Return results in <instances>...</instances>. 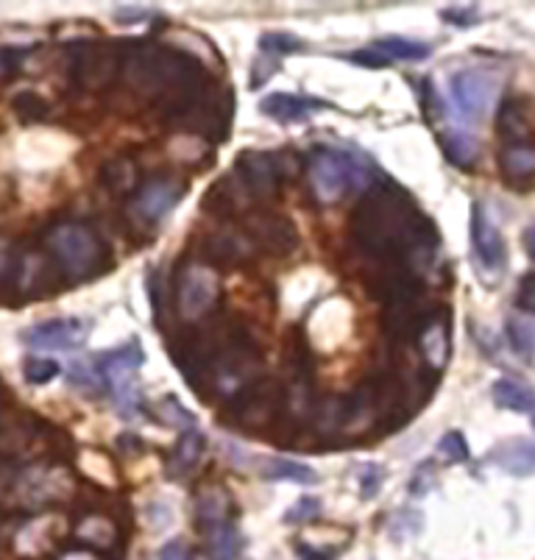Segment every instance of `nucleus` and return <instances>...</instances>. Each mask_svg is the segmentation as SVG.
I'll list each match as a JSON object with an SVG mask.
<instances>
[{
	"mask_svg": "<svg viewBox=\"0 0 535 560\" xmlns=\"http://www.w3.org/2000/svg\"><path fill=\"white\" fill-rule=\"evenodd\" d=\"M530 131H533V126H530L527 109H524L522 101H504L502 109H499V135L508 140V145H522Z\"/></svg>",
	"mask_w": 535,
	"mask_h": 560,
	"instance_id": "nucleus-20",
	"label": "nucleus"
},
{
	"mask_svg": "<svg viewBox=\"0 0 535 560\" xmlns=\"http://www.w3.org/2000/svg\"><path fill=\"white\" fill-rule=\"evenodd\" d=\"M508 338H511L513 351H516L519 358L524 360H533L535 354V329L527 318L522 315H513L508 318Z\"/></svg>",
	"mask_w": 535,
	"mask_h": 560,
	"instance_id": "nucleus-28",
	"label": "nucleus"
},
{
	"mask_svg": "<svg viewBox=\"0 0 535 560\" xmlns=\"http://www.w3.org/2000/svg\"><path fill=\"white\" fill-rule=\"evenodd\" d=\"M182 198V185L176 182H167V179H156V182H148L135 198V212L148 223H156L173 210Z\"/></svg>",
	"mask_w": 535,
	"mask_h": 560,
	"instance_id": "nucleus-12",
	"label": "nucleus"
},
{
	"mask_svg": "<svg viewBox=\"0 0 535 560\" xmlns=\"http://www.w3.org/2000/svg\"><path fill=\"white\" fill-rule=\"evenodd\" d=\"M302 48H304L302 39L290 37V34H265V37L259 39V54L271 56V59H277V62H282L284 56L299 54Z\"/></svg>",
	"mask_w": 535,
	"mask_h": 560,
	"instance_id": "nucleus-29",
	"label": "nucleus"
},
{
	"mask_svg": "<svg viewBox=\"0 0 535 560\" xmlns=\"http://www.w3.org/2000/svg\"><path fill=\"white\" fill-rule=\"evenodd\" d=\"M59 560H101V558L95 552H90V549H73V552L62 555Z\"/></svg>",
	"mask_w": 535,
	"mask_h": 560,
	"instance_id": "nucleus-42",
	"label": "nucleus"
},
{
	"mask_svg": "<svg viewBox=\"0 0 535 560\" xmlns=\"http://www.w3.org/2000/svg\"><path fill=\"white\" fill-rule=\"evenodd\" d=\"M491 396L497 401V407H502V410L524 412V416H533L535 412V390L522 380L504 376V380L493 382Z\"/></svg>",
	"mask_w": 535,
	"mask_h": 560,
	"instance_id": "nucleus-18",
	"label": "nucleus"
},
{
	"mask_svg": "<svg viewBox=\"0 0 535 560\" xmlns=\"http://www.w3.org/2000/svg\"><path fill=\"white\" fill-rule=\"evenodd\" d=\"M432 486H435V463L432 460L419 463L410 477V493L412 497H427Z\"/></svg>",
	"mask_w": 535,
	"mask_h": 560,
	"instance_id": "nucleus-35",
	"label": "nucleus"
},
{
	"mask_svg": "<svg viewBox=\"0 0 535 560\" xmlns=\"http://www.w3.org/2000/svg\"><path fill=\"white\" fill-rule=\"evenodd\" d=\"M441 145L446 160L457 167H472L477 162V156H480V142H477V137L463 129L443 131Z\"/></svg>",
	"mask_w": 535,
	"mask_h": 560,
	"instance_id": "nucleus-21",
	"label": "nucleus"
},
{
	"mask_svg": "<svg viewBox=\"0 0 535 560\" xmlns=\"http://www.w3.org/2000/svg\"><path fill=\"white\" fill-rule=\"evenodd\" d=\"M12 106H14V112L20 115V120H43L50 109L48 101L37 93H20L18 98H14Z\"/></svg>",
	"mask_w": 535,
	"mask_h": 560,
	"instance_id": "nucleus-32",
	"label": "nucleus"
},
{
	"mask_svg": "<svg viewBox=\"0 0 535 560\" xmlns=\"http://www.w3.org/2000/svg\"><path fill=\"white\" fill-rule=\"evenodd\" d=\"M363 171L344 151H321L310 165V182L321 203H338L351 185H357Z\"/></svg>",
	"mask_w": 535,
	"mask_h": 560,
	"instance_id": "nucleus-4",
	"label": "nucleus"
},
{
	"mask_svg": "<svg viewBox=\"0 0 535 560\" xmlns=\"http://www.w3.org/2000/svg\"><path fill=\"white\" fill-rule=\"evenodd\" d=\"M321 511H324L321 499L302 497L293 508H288V513H284V524H290V527H293V524H310L321 516Z\"/></svg>",
	"mask_w": 535,
	"mask_h": 560,
	"instance_id": "nucleus-33",
	"label": "nucleus"
},
{
	"mask_svg": "<svg viewBox=\"0 0 535 560\" xmlns=\"http://www.w3.org/2000/svg\"><path fill=\"white\" fill-rule=\"evenodd\" d=\"M160 560H193V555L185 541H167L165 547L160 549Z\"/></svg>",
	"mask_w": 535,
	"mask_h": 560,
	"instance_id": "nucleus-39",
	"label": "nucleus"
},
{
	"mask_svg": "<svg viewBox=\"0 0 535 560\" xmlns=\"http://www.w3.org/2000/svg\"><path fill=\"white\" fill-rule=\"evenodd\" d=\"M75 536H79V541H84L86 547L112 549V547H115L117 529H115V524L109 522V518L86 516L84 522L79 524V529H75Z\"/></svg>",
	"mask_w": 535,
	"mask_h": 560,
	"instance_id": "nucleus-26",
	"label": "nucleus"
},
{
	"mask_svg": "<svg viewBox=\"0 0 535 560\" xmlns=\"http://www.w3.org/2000/svg\"><path fill=\"white\" fill-rule=\"evenodd\" d=\"M491 463L513 477H530L535 471V441L511 438L491 452Z\"/></svg>",
	"mask_w": 535,
	"mask_h": 560,
	"instance_id": "nucleus-14",
	"label": "nucleus"
},
{
	"mask_svg": "<svg viewBox=\"0 0 535 560\" xmlns=\"http://www.w3.org/2000/svg\"><path fill=\"white\" fill-rule=\"evenodd\" d=\"M329 104L315 101L310 95H290V93H274L265 95L259 101V112L274 117L277 124H304L315 109H326Z\"/></svg>",
	"mask_w": 535,
	"mask_h": 560,
	"instance_id": "nucleus-13",
	"label": "nucleus"
},
{
	"mask_svg": "<svg viewBox=\"0 0 535 560\" xmlns=\"http://www.w3.org/2000/svg\"><path fill=\"white\" fill-rule=\"evenodd\" d=\"M146 363V354H142L140 343L131 340V343L120 346V349L109 351V354H101L98 358V374L101 380L109 385L112 396H115L117 412L124 419H135L140 412V388H137V371Z\"/></svg>",
	"mask_w": 535,
	"mask_h": 560,
	"instance_id": "nucleus-2",
	"label": "nucleus"
},
{
	"mask_svg": "<svg viewBox=\"0 0 535 560\" xmlns=\"http://www.w3.org/2000/svg\"><path fill=\"white\" fill-rule=\"evenodd\" d=\"M210 254L221 262H243L254 254L252 243L243 237L241 232H226V234H218L216 241L210 243Z\"/></svg>",
	"mask_w": 535,
	"mask_h": 560,
	"instance_id": "nucleus-27",
	"label": "nucleus"
},
{
	"mask_svg": "<svg viewBox=\"0 0 535 560\" xmlns=\"http://www.w3.org/2000/svg\"><path fill=\"white\" fill-rule=\"evenodd\" d=\"M252 234L257 246L277 254V257H288L299 246V232H295L293 221H288L284 215H274V212H265V215L254 218Z\"/></svg>",
	"mask_w": 535,
	"mask_h": 560,
	"instance_id": "nucleus-11",
	"label": "nucleus"
},
{
	"mask_svg": "<svg viewBox=\"0 0 535 560\" xmlns=\"http://www.w3.org/2000/svg\"><path fill=\"white\" fill-rule=\"evenodd\" d=\"M203 455V432L198 430V427H190V430L182 432V438H178L176 444V452H173V475L182 477L187 475L190 468H196V463L201 460Z\"/></svg>",
	"mask_w": 535,
	"mask_h": 560,
	"instance_id": "nucleus-22",
	"label": "nucleus"
},
{
	"mask_svg": "<svg viewBox=\"0 0 535 560\" xmlns=\"http://www.w3.org/2000/svg\"><path fill=\"white\" fill-rule=\"evenodd\" d=\"M516 310L535 313V273H524L516 288Z\"/></svg>",
	"mask_w": 535,
	"mask_h": 560,
	"instance_id": "nucleus-37",
	"label": "nucleus"
},
{
	"mask_svg": "<svg viewBox=\"0 0 535 560\" xmlns=\"http://www.w3.org/2000/svg\"><path fill=\"white\" fill-rule=\"evenodd\" d=\"M229 513H232V499L223 488L212 486L203 488L196 499V524L207 533L229 524Z\"/></svg>",
	"mask_w": 535,
	"mask_h": 560,
	"instance_id": "nucleus-15",
	"label": "nucleus"
},
{
	"mask_svg": "<svg viewBox=\"0 0 535 560\" xmlns=\"http://www.w3.org/2000/svg\"><path fill=\"white\" fill-rule=\"evenodd\" d=\"M232 176L237 179V185L243 187V192L252 198H271L277 192L279 179H282V171H279L277 154H265V151H248L241 156L237 167L232 171Z\"/></svg>",
	"mask_w": 535,
	"mask_h": 560,
	"instance_id": "nucleus-7",
	"label": "nucleus"
},
{
	"mask_svg": "<svg viewBox=\"0 0 535 560\" xmlns=\"http://www.w3.org/2000/svg\"><path fill=\"white\" fill-rule=\"evenodd\" d=\"M221 293V282H218L216 271L201 262H190L178 273L176 288V307L178 315L185 320H198L210 313Z\"/></svg>",
	"mask_w": 535,
	"mask_h": 560,
	"instance_id": "nucleus-5",
	"label": "nucleus"
},
{
	"mask_svg": "<svg viewBox=\"0 0 535 560\" xmlns=\"http://www.w3.org/2000/svg\"><path fill=\"white\" fill-rule=\"evenodd\" d=\"M59 363L56 360H45V358H32V360H25L23 365V376L32 385H45V382L56 380L59 376Z\"/></svg>",
	"mask_w": 535,
	"mask_h": 560,
	"instance_id": "nucleus-34",
	"label": "nucleus"
},
{
	"mask_svg": "<svg viewBox=\"0 0 535 560\" xmlns=\"http://www.w3.org/2000/svg\"><path fill=\"white\" fill-rule=\"evenodd\" d=\"M472 246L477 254V262L486 271H499L504 265V241L497 223L488 215L486 203H474L472 207Z\"/></svg>",
	"mask_w": 535,
	"mask_h": 560,
	"instance_id": "nucleus-10",
	"label": "nucleus"
},
{
	"mask_svg": "<svg viewBox=\"0 0 535 560\" xmlns=\"http://www.w3.org/2000/svg\"><path fill=\"white\" fill-rule=\"evenodd\" d=\"M360 475H357V486H360V497L363 499H374L380 493L382 480H385V468L380 463H363V466L357 468Z\"/></svg>",
	"mask_w": 535,
	"mask_h": 560,
	"instance_id": "nucleus-31",
	"label": "nucleus"
},
{
	"mask_svg": "<svg viewBox=\"0 0 535 560\" xmlns=\"http://www.w3.org/2000/svg\"><path fill=\"white\" fill-rule=\"evenodd\" d=\"M48 246L70 277H90L101 262V243L95 234L75 223L56 226L48 234Z\"/></svg>",
	"mask_w": 535,
	"mask_h": 560,
	"instance_id": "nucleus-3",
	"label": "nucleus"
},
{
	"mask_svg": "<svg viewBox=\"0 0 535 560\" xmlns=\"http://www.w3.org/2000/svg\"><path fill=\"white\" fill-rule=\"evenodd\" d=\"M90 329H93V324L79 318L45 320V324L25 329L23 340L28 346H34V349H43V351H70L75 349V346L84 343Z\"/></svg>",
	"mask_w": 535,
	"mask_h": 560,
	"instance_id": "nucleus-8",
	"label": "nucleus"
},
{
	"mask_svg": "<svg viewBox=\"0 0 535 560\" xmlns=\"http://www.w3.org/2000/svg\"><path fill=\"white\" fill-rule=\"evenodd\" d=\"M443 20H450L455 25H472L477 20V9L466 7V9H457V12H443Z\"/></svg>",
	"mask_w": 535,
	"mask_h": 560,
	"instance_id": "nucleus-40",
	"label": "nucleus"
},
{
	"mask_svg": "<svg viewBox=\"0 0 535 560\" xmlns=\"http://www.w3.org/2000/svg\"><path fill=\"white\" fill-rule=\"evenodd\" d=\"M101 182L109 192L115 196H124V192H131L137 185V167L135 162L129 160H112L101 167Z\"/></svg>",
	"mask_w": 535,
	"mask_h": 560,
	"instance_id": "nucleus-25",
	"label": "nucleus"
},
{
	"mask_svg": "<svg viewBox=\"0 0 535 560\" xmlns=\"http://www.w3.org/2000/svg\"><path fill=\"white\" fill-rule=\"evenodd\" d=\"M438 457L446 463H466L468 460V444L466 438L457 430L446 432V435L438 441Z\"/></svg>",
	"mask_w": 535,
	"mask_h": 560,
	"instance_id": "nucleus-30",
	"label": "nucleus"
},
{
	"mask_svg": "<svg viewBox=\"0 0 535 560\" xmlns=\"http://www.w3.org/2000/svg\"><path fill=\"white\" fill-rule=\"evenodd\" d=\"M499 171L511 185L535 179V145L522 142V145H508L499 154Z\"/></svg>",
	"mask_w": 535,
	"mask_h": 560,
	"instance_id": "nucleus-19",
	"label": "nucleus"
},
{
	"mask_svg": "<svg viewBox=\"0 0 535 560\" xmlns=\"http://www.w3.org/2000/svg\"><path fill=\"white\" fill-rule=\"evenodd\" d=\"M349 59L354 65H360V68H371V70H382V68H388L391 59L388 56H382L380 50L371 45V48H360L354 50V54H349Z\"/></svg>",
	"mask_w": 535,
	"mask_h": 560,
	"instance_id": "nucleus-38",
	"label": "nucleus"
},
{
	"mask_svg": "<svg viewBox=\"0 0 535 560\" xmlns=\"http://www.w3.org/2000/svg\"><path fill=\"white\" fill-rule=\"evenodd\" d=\"M374 48L380 50L382 56H388L391 62H394V59H402V62H421V59L430 56V45L416 43V39H405V37L376 39Z\"/></svg>",
	"mask_w": 535,
	"mask_h": 560,
	"instance_id": "nucleus-24",
	"label": "nucleus"
},
{
	"mask_svg": "<svg viewBox=\"0 0 535 560\" xmlns=\"http://www.w3.org/2000/svg\"><path fill=\"white\" fill-rule=\"evenodd\" d=\"M416 207L394 185H382L360 203L354 215L357 241L374 254H388L405 243L407 232L416 223Z\"/></svg>",
	"mask_w": 535,
	"mask_h": 560,
	"instance_id": "nucleus-1",
	"label": "nucleus"
},
{
	"mask_svg": "<svg viewBox=\"0 0 535 560\" xmlns=\"http://www.w3.org/2000/svg\"><path fill=\"white\" fill-rule=\"evenodd\" d=\"M499 81L482 70H463L452 79V98L466 120H482L497 98Z\"/></svg>",
	"mask_w": 535,
	"mask_h": 560,
	"instance_id": "nucleus-6",
	"label": "nucleus"
},
{
	"mask_svg": "<svg viewBox=\"0 0 535 560\" xmlns=\"http://www.w3.org/2000/svg\"><path fill=\"white\" fill-rule=\"evenodd\" d=\"M120 73V59L115 50L104 45H81V50L73 54V75L86 90H101Z\"/></svg>",
	"mask_w": 535,
	"mask_h": 560,
	"instance_id": "nucleus-9",
	"label": "nucleus"
},
{
	"mask_svg": "<svg viewBox=\"0 0 535 560\" xmlns=\"http://www.w3.org/2000/svg\"><path fill=\"white\" fill-rule=\"evenodd\" d=\"M259 477L268 482H295V486H315L321 482V477L315 475L313 468L304 466V463L284 460V457H263L257 460Z\"/></svg>",
	"mask_w": 535,
	"mask_h": 560,
	"instance_id": "nucleus-17",
	"label": "nucleus"
},
{
	"mask_svg": "<svg viewBox=\"0 0 535 560\" xmlns=\"http://www.w3.org/2000/svg\"><path fill=\"white\" fill-rule=\"evenodd\" d=\"M419 349L424 354L427 365L441 371L450 360V320L446 318H430L419 335Z\"/></svg>",
	"mask_w": 535,
	"mask_h": 560,
	"instance_id": "nucleus-16",
	"label": "nucleus"
},
{
	"mask_svg": "<svg viewBox=\"0 0 535 560\" xmlns=\"http://www.w3.org/2000/svg\"><path fill=\"white\" fill-rule=\"evenodd\" d=\"M243 552V536L234 524H223V527L212 529L210 541H207V555L210 560H234Z\"/></svg>",
	"mask_w": 535,
	"mask_h": 560,
	"instance_id": "nucleus-23",
	"label": "nucleus"
},
{
	"mask_svg": "<svg viewBox=\"0 0 535 560\" xmlns=\"http://www.w3.org/2000/svg\"><path fill=\"white\" fill-rule=\"evenodd\" d=\"M160 412H162V421H165V424L185 427V430H190V427H196V424H193V416H190V412H187L185 407L178 405V401L173 399V396H165V399L160 401Z\"/></svg>",
	"mask_w": 535,
	"mask_h": 560,
	"instance_id": "nucleus-36",
	"label": "nucleus"
},
{
	"mask_svg": "<svg viewBox=\"0 0 535 560\" xmlns=\"http://www.w3.org/2000/svg\"><path fill=\"white\" fill-rule=\"evenodd\" d=\"M522 243H524V252H527V257L535 259V223H530V226L524 229Z\"/></svg>",
	"mask_w": 535,
	"mask_h": 560,
	"instance_id": "nucleus-41",
	"label": "nucleus"
}]
</instances>
